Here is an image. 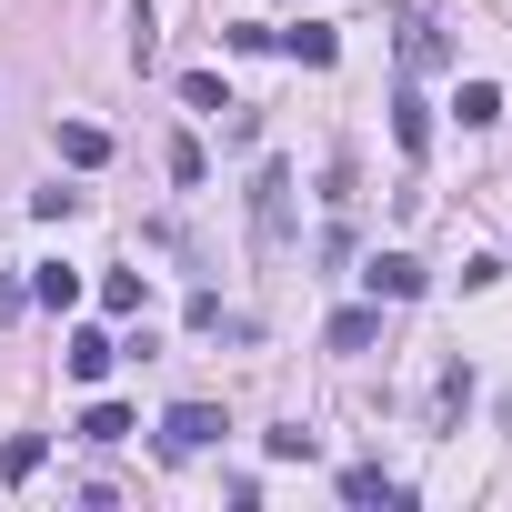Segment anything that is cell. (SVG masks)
<instances>
[{
    "mask_svg": "<svg viewBox=\"0 0 512 512\" xmlns=\"http://www.w3.org/2000/svg\"><path fill=\"white\" fill-rule=\"evenodd\" d=\"M342 502H382V512H402V502H412V482H392L382 462H352V472H342Z\"/></svg>",
    "mask_w": 512,
    "mask_h": 512,
    "instance_id": "6",
    "label": "cell"
},
{
    "mask_svg": "<svg viewBox=\"0 0 512 512\" xmlns=\"http://www.w3.org/2000/svg\"><path fill=\"white\" fill-rule=\"evenodd\" d=\"M452 111L482 131V121H502V91H492V81H462V101H452Z\"/></svg>",
    "mask_w": 512,
    "mask_h": 512,
    "instance_id": "15",
    "label": "cell"
},
{
    "mask_svg": "<svg viewBox=\"0 0 512 512\" xmlns=\"http://www.w3.org/2000/svg\"><path fill=\"white\" fill-rule=\"evenodd\" d=\"M61 161H71V171H101V161H111V131H101V121H61Z\"/></svg>",
    "mask_w": 512,
    "mask_h": 512,
    "instance_id": "8",
    "label": "cell"
},
{
    "mask_svg": "<svg viewBox=\"0 0 512 512\" xmlns=\"http://www.w3.org/2000/svg\"><path fill=\"white\" fill-rule=\"evenodd\" d=\"M392 141H402V161H422V151H432V111H422V91H402V101H392Z\"/></svg>",
    "mask_w": 512,
    "mask_h": 512,
    "instance_id": "7",
    "label": "cell"
},
{
    "mask_svg": "<svg viewBox=\"0 0 512 512\" xmlns=\"http://www.w3.org/2000/svg\"><path fill=\"white\" fill-rule=\"evenodd\" d=\"M402 61H412V71H432V61H442V31H432V21H422V11H412V21H402Z\"/></svg>",
    "mask_w": 512,
    "mask_h": 512,
    "instance_id": "14",
    "label": "cell"
},
{
    "mask_svg": "<svg viewBox=\"0 0 512 512\" xmlns=\"http://www.w3.org/2000/svg\"><path fill=\"white\" fill-rule=\"evenodd\" d=\"M362 282H372V302H422V262H412V251H372Z\"/></svg>",
    "mask_w": 512,
    "mask_h": 512,
    "instance_id": "3",
    "label": "cell"
},
{
    "mask_svg": "<svg viewBox=\"0 0 512 512\" xmlns=\"http://www.w3.org/2000/svg\"><path fill=\"white\" fill-rule=\"evenodd\" d=\"M322 342H332V352H372V342H382V302H352V312H332V322H322Z\"/></svg>",
    "mask_w": 512,
    "mask_h": 512,
    "instance_id": "5",
    "label": "cell"
},
{
    "mask_svg": "<svg viewBox=\"0 0 512 512\" xmlns=\"http://www.w3.org/2000/svg\"><path fill=\"white\" fill-rule=\"evenodd\" d=\"M251 241H262V251H292V171H282V161L251 171Z\"/></svg>",
    "mask_w": 512,
    "mask_h": 512,
    "instance_id": "1",
    "label": "cell"
},
{
    "mask_svg": "<svg viewBox=\"0 0 512 512\" xmlns=\"http://www.w3.org/2000/svg\"><path fill=\"white\" fill-rule=\"evenodd\" d=\"M41 462H51V442H41V432H11V442H0V482H11V492H21Z\"/></svg>",
    "mask_w": 512,
    "mask_h": 512,
    "instance_id": "9",
    "label": "cell"
},
{
    "mask_svg": "<svg viewBox=\"0 0 512 512\" xmlns=\"http://www.w3.org/2000/svg\"><path fill=\"white\" fill-rule=\"evenodd\" d=\"M131 432H141V422H131L121 402H91V412H81V442H101V452H111V442H131Z\"/></svg>",
    "mask_w": 512,
    "mask_h": 512,
    "instance_id": "12",
    "label": "cell"
},
{
    "mask_svg": "<svg viewBox=\"0 0 512 512\" xmlns=\"http://www.w3.org/2000/svg\"><path fill=\"white\" fill-rule=\"evenodd\" d=\"M221 432H231V422H221V402H171V412H161V452H171V462L211 452Z\"/></svg>",
    "mask_w": 512,
    "mask_h": 512,
    "instance_id": "2",
    "label": "cell"
},
{
    "mask_svg": "<svg viewBox=\"0 0 512 512\" xmlns=\"http://www.w3.org/2000/svg\"><path fill=\"white\" fill-rule=\"evenodd\" d=\"M141 302H151V282H141V272H101V312H121V322H131Z\"/></svg>",
    "mask_w": 512,
    "mask_h": 512,
    "instance_id": "13",
    "label": "cell"
},
{
    "mask_svg": "<svg viewBox=\"0 0 512 512\" xmlns=\"http://www.w3.org/2000/svg\"><path fill=\"white\" fill-rule=\"evenodd\" d=\"M262 442H272V462H312V452H322V432H302V422H282V432H262Z\"/></svg>",
    "mask_w": 512,
    "mask_h": 512,
    "instance_id": "16",
    "label": "cell"
},
{
    "mask_svg": "<svg viewBox=\"0 0 512 512\" xmlns=\"http://www.w3.org/2000/svg\"><path fill=\"white\" fill-rule=\"evenodd\" d=\"M21 312H31V282H0V332H11Z\"/></svg>",
    "mask_w": 512,
    "mask_h": 512,
    "instance_id": "17",
    "label": "cell"
},
{
    "mask_svg": "<svg viewBox=\"0 0 512 512\" xmlns=\"http://www.w3.org/2000/svg\"><path fill=\"white\" fill-rule=\"evenodd\" d=\"M272 51H292V61L332 71V61H342V31H332V21H302V31H272Z\"/></svg>",
    "mask_w": 512,
    "mask_h": 512,
    "instance_id": "4",
    "label": "cell"
},
{
    "mask_svg": "<svg viewBox=\"0 0 512 512\" xmlns=\"http://www.w3.org/2000/svg\"><path fill=\"white\" fill-rule=\"evenodd\" d=\"M31 302H41V312H71V302H81V272H71V262H41V272H31Z\"/></svg>",
    "mask_w": 512,
    "mask_h": 512,
    "instance_id": "10",
    "label": "cell"
},
{
    "mask_svg": "<svg viewBox=\"0 0 512 512\" xmlns=\"http://www.w3.org/2000/svg\"><path fill=\"white\" fill-rule=\"evenodd\" d=\"M111 362H121V342H111V332H71V382H101Z\"/></svg>",
    "mask_w": 512,
    "mask_h": 512,
    "instance_id": "11",
    "label": "cell"
}]
</instances>
